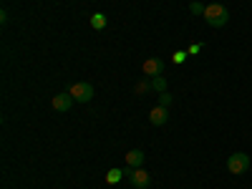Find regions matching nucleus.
Returning a JSON list of instances; mask_svg holds the SVG:
<instances>
[{
    "instance_id": "nucleus-6",
    "label": "nucleus",
    "mask_w": 252,
    "mask_h": 189,
    "mask_svg": "<svg viewBox=\"0 0 252 189\" xmlns=\"http://www.w3.org/2000/svg\"><path fill=\"white\" fill-rule=\"evenodd\" d=\"M73 96L66 91V94H58V96H53V109L56 111H61V114H66V111H71V106H73Z\"/></svg>"
},
{
    "instance_id": "nucleus-13",
    "label": "nucleus",
    "mask_w": 252,
    "mask_h": 189,
    "mask_svg": "<svg viewBox=\"0 0 252 189\" xmlns=\"http://www.w3.org/2000/svg\"><path fill=\"white\" fill-rule=\"evenodd\" d=\"M172 101H174V98H172V94H166V91H164V94H159V106H166V109H169V103H172Z\"/></svg>"
},
{
    "instance_id": "nucleus-3",
    "label": "nucleus",
    "mask_w": 252,
    "mask_h": 189,
    "mask_svg": "<svg viewBox=\"0 0 252 189\" xmlns=\"http://www.w3.org/2000/svg\"><path fill=\"white\" fill-rule=\"evenodd\" d=\"M68 94H71L78 103H89V101L94 98V86H91V83H86V81H81V83H73V86L68 89Z\"/></svg>"
},
{
    "instance_id": "nucleus-7",
    "label": "nucleus",
    "mask_w": 252,
    "mask_h": 189,
    "mask_svg": "<svg viewBox=\"0 0 252 189\" xmlns=\"http://www.w3.org/2000/svg\"><path fill=\"white\" fill-rule=\"evenodd\" d=\"M149 121L154 126H164L166 121H169V111H166V106H159V103H157V106L149 111Z\"/></svg>"
},
{
    "instance_id": "nucleus-15",
    "label": "nucleus",
    "mask_w": 252,
    "mask_h": 189,
    "mask_svg": "<svg viewBox=\"0 0 252 189\" xmlns=\"http://www.w3.org/2000/svg\"><path fill=\"white\" fill-rule=\"evenodd\" d=\"M184 58H187V53H184V51H179V53H174V63H182Z\"/></svg>"
},
{
    "instance_id": "nucleus-4",
    "label": "nucleus",
    "mask_w": 252,
    "mask_h": 189,
    "mask_svg": "<svg viewBox=\"0 0 252 189\" xmlns=\"http://www.w3.org/2000/svg\"><path fill=\"white\" fill-rule=\"evenodd\" d=\"M141 71H144L146 78L161 76V71H164V61H161V58H146V61H144V66H141Z\"/></svg>"
},
{
    "instance_id": "nucleus-11",
    "label": "nucleus",
    "mask_w": 252,
    "mask_h": 189,
    "mask_svg": "<svg viewBox=\"0 0 252 189\" xmlns=\"http://www.w3.org/2000/svg\"><path fill=\"white\" fill-rule=\"evenodd\" d=\"M149 91H154V89H152V78H144V81L136 83V94H139V96L149 94Z\"/></svg>"
},
{
    "instance_id": "nucleus-14",
    "label": "nucleus",
    "mask_w": 252,
    "mask_h": 189,
    "mask_svg": "<svg viewBox=\"0 0 252 189\" xmlns=\"http://www.w3.org/2000/svg\"><path fill=\"white\" fill-rule=\"evenodd\" d=\"M204 8H207V5H202V3H199V0H194V3H192V5H189V10H192L194 15H204Z\"/></svg>"
},
{
    "instance_id": "nucleus-10",
    "label": "nucleus",
    "mask_w": 252,
    "mask_h": 189,
    "mask_svg": "<svg viewBox=\"0 0 252 189\" xmlns=\"http://www.w3.org/2000/svg\"><path fill=\"white\" fill-rule=\"evenodd\" d=\"M152 89H154L157 94H164V91H166V78H164V76H154V78H152Z\"/></svg>"
},
{
    "instance_id": "nucleus-1",
    "label": "nucleus",
    "mask_w": 252,
    "mask_h": 189,
    "mask_svg": "<svg viewBox=\"0 0 252 189\" xmlns=\"http://www.w3.org/2000/svg\"><path fill=\"white\" fill-rule=\"evenodd\" d=\"M204 20H207V26H212V28H224L229 23V10L222 3H209L204 8Z\"/></svg>"
},
{
    "instance_id": "nucleus-12",
    "label": "nucleus",
    "mask_w": 252,
    "mask_h": 189,
    "mask_svg": "<svg viewBox=\"0 0 252 189\" xmlns=\"http://www.w3.org/2000/svg\"><path fill=\"white\" fill-rule=\"evenodd\" d=\"M121 179V169H109V174H106V182L109 184H116Z\"/></svg>"
},
{
    "instance_id": "nucleus-8",
    "label": "nucleus",
    "mask_w": 252,
    "mask_h": 189,
    "mask_svg": "<svg viewBox=\"0 0 252 189\" xmlns=\"http://www.w3.org/2000/svg\"><path fill=\"white\" fill-rule=\"evenodd\" d=\"M144 164V152L141 149H131L129 154H126V166H131V169H141Z\"/></svg>"
},
{
    "instance_id": "nucleus-9",
    "label": "nucleus",
    "mask_w": 252,
    "mask_h": 189,
    "mask_svg": "<svg viewBox=\"0 0 252 189\" xmlns=\"http://www.w3.org/2000/svg\"><path fill=\"white\" fill-rule=\"evenodd\" d=\"M106 23H109V20H106V15H103V13L91 15V26H94L96 31H103V28H106Z\"/></svg>"
},
{
    "instance_id": "nucleus-5",
    "label": "nucleus",
    "mask_w": 252,
    "mask_h": 189,
    "mask_svg": "<svg viewBox=\"0 0 252 189\" xmlns=\"http://www.w3.org/2000/svg\"><path fill=\"white\" fill-rule=\"evenodd\" d=\"M129 182H131V187H136V189H146V187L152 184V177H149V172H146V169H131Z\"/></svg>"
},
{
    "instance_id": "nucleus-2",
    "label": "nucleus",
    "mask_w": 252,
    "mask_h": 189,
    "mask_svg": "<svg viewBox=\"0 0 252 189\" xmlns=\"http://www.w3.org/2000/svg\"><path fill=\"white\" fill-rule=\"evenodd\" d=\"M227 169H229V174H245L247 169H250V157L245 154V152H235L232 157L227 159Z\"/></svg>"
}]
</instances>
